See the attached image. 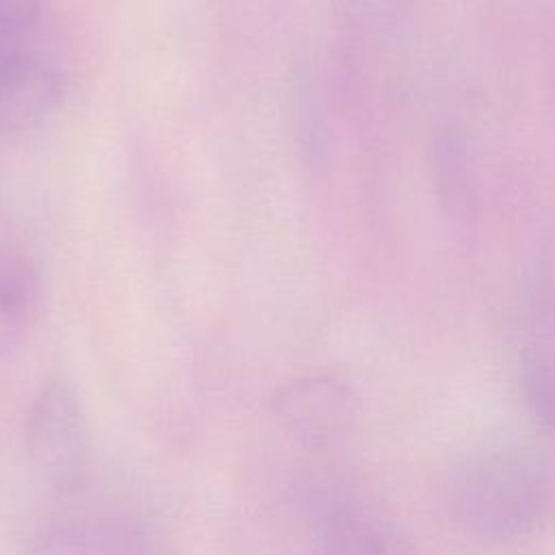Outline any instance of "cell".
I'll list each match as a JSON object with an SVG mask.
<instances>
[{
    "label": "cell",
    "mask_w": 555,
    "mask_h": 555,
    "mask_svg": "<svg viewBox=\"0 0 555 555\" xmlns=\"http://www.w3.org/2000/svg\"><path fill=\"white\" fill-rule=\"evenodd\" d=\"M63 80L43 56L0 50V130L22 132L43 124L59 106Z\"/></svg>",
    "instance_id": "cell-4"
},
{
    "label": "cell",
    "mask_w": 555,
    "mask_h": 555,
    "mask_svg": "<svg viewBox=\"0 0 555 555\" xmlns=\"http://www.w3.org/2000/svg\"><path fill=\"white\" fill-rule=\"evenodd\" d=\"M26 447L33 466L52 488L74 490L87 470V423L76 392L52 379L37 392L28 425Z\"/></svg>",
    "instance_id": "cell-2"
},
{
    "label": "cell",
    "mask_w": 555,
    "mask_h": 555,
    "mask_svg": "<svg viewBox=\"0 0 555 555\" xmlns=\"http://www.w3.org/2000/svg\"><path fill=\"white\" fill-rule=\"evenodd\" d=\"M314 525L321 555H390L384 525L351 496L332 494L323 499Z\"/></svg>",
    "instance_id": "cell-6"
},
{
    "label": "cell",
    "mask_w": 555,
    "mask_h": 555,
    "mask_svg": "<svg viewBox=\"0 0 555 555\" xmlns=\"http://www.w3.org/2000/svg\"><path fill=\"white\" fill-rule=\"evenodd\" d=\"M41 308V278L24 256H0V356L30 332Z\"/></svg>",
    "instance_id": "cell-8"
},
{
    "label": "cell",
    "mask_w": 555,
    "mask_h": 555,
    "mask_svg": "<svg viewBox=\"0 0 555 555\" xmlns=\"http://www.w3.org/2000/svg\"><path fill=\"white\" fill-rule=\"evenodd\" d=\"M271 412L291 436L308 444H327L351 429L356 397L334 377L306 375L278 388Z\"/></svg>",
    "instance_id": "cell-3"
},
{
    "label": "cell",
    "mask_w": 555,
    "mask_h": 555,
    "mask_svg": "<svg viewBox=\"0 0 555 555\" xmlns=\"http://www.w3.org/2000/svg\"><path fill=\"white\" fill-rule=\"evenodd\" d=\"M41 0H0V43L24 35L39 17Z\"/></svg>",
    "instance_id": "cell-9"
},
{
    "label": "cell",
    "mask_w": 555,
    "mask_h": 555,
    "mask_svg": "<svg viewBox=\"0 0 555 555\" xmlns=\"http://www.w3.org/2000/svg\"><path fill=\"white\" fill-rule=\"evenodd\" d=\"M555 501L551 466L518 444H490L464 455L444 481V507L464 535L509 544L540 529Z\"/></svg>",
    "instance_id": "cell-1"
},
{
    "label": "cell",
    "mask_w": 555,
    "mask_h": 555,
    "mask_svg": "<svg viewBox=\"0 0 555 555\" xmlns=\"http://www.w3.org/2000/svg\"><path fill=\"white\" fill-rule=\"evenodd\" d=\"M431 180L438 204L453 219L477 215L479 191L468 145L457 132H438L431 145Z\"/></svg>",
    "instance_id": "cell-7"
},
{
    "label": "cell",
    "mask_w": 555,
    "mask_h": 555,
    "mask_svg": "<svg viewBox=\"0 0 555 555\" xmlns=\"http://www.w3.org/2000/svg\"><path fill=\"white\" fill-rule=\"evenodd\" d=\"M520 388L531 416L555 436V297L538 308L527 327Z\"/></svg>",
    "instance_id": "cell-5"
}]
</instances>
